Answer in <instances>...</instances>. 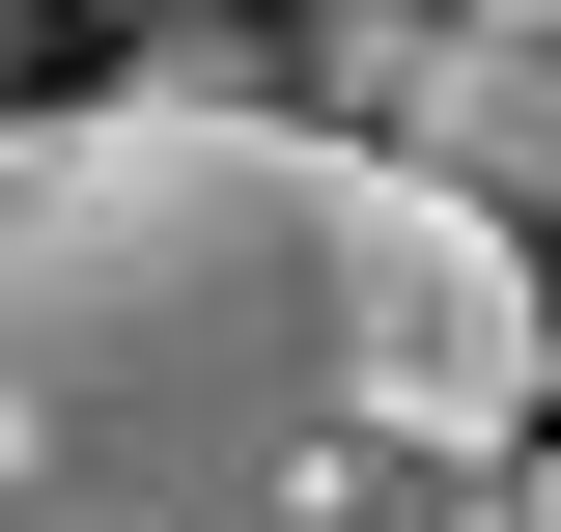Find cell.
<instances>
[{"mask_svg": "<svg viewBox=\"0 0 561 532\" xmlns=\"http://www.w3.org/2000/svg\"><path fill=\"white\" fill-rule=\"evenodd\" d=\"M478 28H534V57H561V0H478Z\"/></svg>", "mask_w": 561, "mask_h": 532, "instance_id": "6", "label": "cell"}, {"mask_svg": "<svg viewBox=\"0 0 561 532\" xmlns=\"http://www.w3.org/2000/svg\"><path fill=\"white\" fill-rule=\"evenodd\" d=\"M365 169H421V197H478L505 253H534V224H561V57H534V28H449V57H421V113L365 140Z\"/></svg>", "mask_w": 561, "mask_h": 532, "instance_id": "2", "label": "cell"}, {"mask_svg": "<svg viewBox=\"0 0 561 532\" xmlns=\"http://www.w3.org/2000/svg\"><path fill=\"white\" fill-rule=\"evenodd\" d=\"M365 197L309 113H0V532H505L393 393Z\"/></svg>", "mask_w": 561, "mask_h": 532, "instance_id": "1", "label": "cell"}, {"mask_svg": "<svg viewBox=\"0 0 561 532\" xmlns=\"http://www.w3.org/2000/svg\"><path fill=\"white\" fill-rule=\"evenodd\" d=\"M0 84H28V0H0Z\"/></svg>", "mask_w": 561, "mask_h": 532, "instance_id": "7", "label": "cell"}, {"mask_svg": "<svg viewBox=\"0 0 561 532\" xmlns=\"http://www.w3.org/2000/svg\"><path fill=\"white\" fill-rule=\"evenodd\" d=\"M113 28H140V57H169V28H253V0H113Z\"/></svg>", "mask_w": 561, "mask_h": 532, "instance_id": "4", "label": "cell"}, {"mask_svg": "<svg viewBox=\"0 0 561 532\" xmlns=\"http://www.w3.org/2000/svg\"><path fill=\"white\" fill-rule=\"evenodd\" d=\"M505 532H561V449H534V476H505Z\"/></svg>", "mask_w": 561, "mask_h": 532, "instance_id": "5", "label": "cell"}, {"mask_svg": "<svg viewBox=\"0 0 561 532\" xmlns=\"http://www.w3.org/2000/svg\"><path fill=\"white\" fill-rule=\"evenodd\" d=\"M449 28H478V0H309V28H280V113H309V140H393Z\"/></svg>", "mask_w": 561, "mask_h": 532, "instance_id": "3", "label": "cell"}]
</instances>
